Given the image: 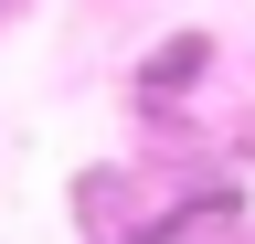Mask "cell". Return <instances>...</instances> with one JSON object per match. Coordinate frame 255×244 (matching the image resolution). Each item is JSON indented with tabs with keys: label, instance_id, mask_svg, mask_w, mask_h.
<instances>
[{
	"label": "cell",
	"instance_id": "6da1fadb",
	"mask_svg": "<svg viewBox=\"0 0 255 244\" xmlns=\"http://www.w3.org/2000/svg\"><path fill=\"white\" fill-rule=\"evenodd\" d=\"M223 223H245V191L213 170H191V180L117 170V160L75 170V234L85 244H213Z\"/></svg>",
	"mask_w": 255,
	"mask_h": 244
},
{
	"label": "cell",
	"instance_id": "7a4b0ae2",
	"mask_svg": "<svg viewBox=\"0 0 255 244\" xmlns=\"http://www.w3.org/2000/svg\"><path fill=\"white\" fill-rule=\"evenodd\" d=\"M213 64H223V43H213V21H181V32H159L138 64H128V96H138L149 117H170L181 96H202L213 85Z\"/></svg>",
	"mask_w": 255,
	"mask_h": 244
},
{
	"label": "cell",
	"instance_id": "3957f363",
	"mask_svg": "<svg viewBox=\"0 0 255 244\" xmlns=\"http://www.w3.org/2000/svg\"><path fill=\"white\" fill-rule=\"evenodd\" d=\"M0 21H11V0H0Z\"/></svg>",
	"mask_w": 255,
	"mask_h": 244
}]
</instances>
